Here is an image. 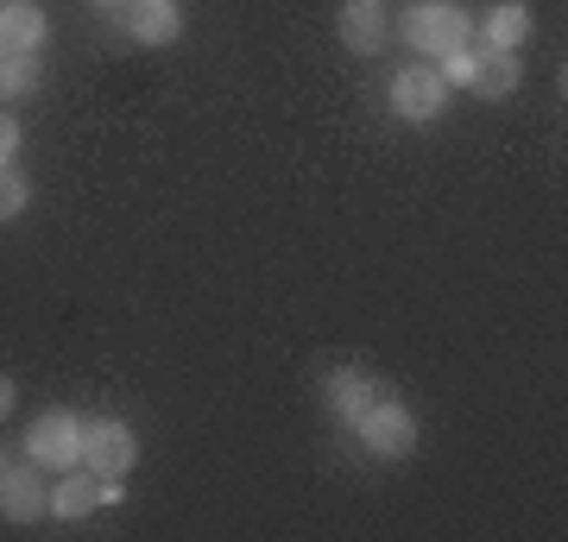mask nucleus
Returning <instances> with one entry per match:
<instances>
[{
  "label": "nucleus",
  "instance_id": "nucleus-9",
  "mask_svg": "<svg viewBox=\"0 0 568 542\" xmlns=\"http://www.w3.org/2000/svg\"><path fill=\"white\" fill-rule=\"evenodd\" d=\"M386 391H392V385L366 379L361 366H335V372L323 379V398H328V410H335V417H342L347 429H354V417H361L366 403H373V398H386Z\"/></svg>",
  "mask_w": 568,
  "mask_h": 542
},
{
  "label": "nucleus",
  "instance_id": "nucleus-11",
  "mask_svg": "<svg viewBox=\"0 0 568 542\" xmlns=\"http://www.w3.org/2000/svg\"><path fill=\"white\" fill-rule=\"evenodd\" d=\"M121 25H126L140 44H171V39L183 32V13H178V0H140V7H133Z\"/></svg>",
  "mask_w": 568,
  "mask_h": 542
},
{
  "label": "nucleus",
  "instance_id": "nucleus-8",
  "mask_svg": "<svg viewBox=\"0 0 568 542\" xmlns=\"http://www.w3.org/2000/svg\"><path fill=\"white\" fill-rule=\"evenodd\" d=\"M518 51H499V44H467V82L462 89H474L480 101H506L511 89H518Z\"/></svg>",
  "mask_w": 568,
  "mask_h": 542
},
{
  "label": "nucleus",
  "instance_id": "nucleus-17",
  "mask_svg": "<svg viewBox=\"0 0 568 542\" xmlns=\"http://www.w3.org/2000/svg\"><path fill=\"white\" fill-rule=\"evenodd\" d=\"M95 7H102L108 20H126V13H133V7H140V0H95Z\"/></svg>",
  "mask_w": 568,
  "mask_h": 542
},
{
  "label": "nucleus",
  "instance_id": "nucleus-6",
  "mask_svg": "<svg viewBox=\"0 0 568 542\" xmlns=\"http://www.w3.org/2000/svg\"><path fill=\"white\" fill-rule=\"evenodd\" d=\"M0 518L7 523H39L51 518V485H44V467H0Z\"/></svg>",
  "mask_w": 568,
  "mask_h": 542
},
{
  "label": "nucleus",
  "instance_id": "nucleus-12",
  "mask_svg": "<svg viewBox=\"0 0 568 542\" xmlns=\"http://www.w3.org/2000/svg\"><path fill=\"white\" fill-rule=\"evenodd\" d=\"M44 13L32 7V0H7L0 7V51H39L44 44Z\"/></svg>",
  "mask_w": 568,
  "mask_h": 542
},
{
  "label": "nucleus",
  "instance_id": "nucleus-4",
  "mask_svg": "<svg viewBox=\"0 0 568 542\" xmlns=\"http://www.w3.org/2000/svg\"><path fill=\"white\" fill-rule=\"evenodd\" d=\"M133 461H140V436H133L121 417L82 422V467H89V473H102V480H126Z\"/></svg>",
  "mask_w": 568,
  "mask_h": 542
},
{
  "label": "nucleus",
  "instance_id": "nucleus-16",
  "mask_svg": "<svg viewBox=\"0 0 568 542\" xmlns=\"http://www.w3.org/2000/svg\"><path fill=\"white\" fill-rule=\"evenodd\" d=\"M13 152H20V121H13V114H0V171L13 164Z\"/></svg>",
  "mask_w": 568,
  "mask_h": 542
},
{
  "label": "nucleus",
  "instance_id": "nucleus-15",
  "mask_svg": "<svg viewBox=\"0 0 568 542\" xmlns=\"http://www.w3.org/2000/svg\"><path fill=\"white\" fill-rule=\"evenodd\" d=\"M26 202H32V183H26L13 164H7V171H0V222H13Z\"/></svg>",
  "mask_w": 568,
  "mask_h": 542
},
{
  "label": "nucleus",
  "instance_id": "nucleus-2",
  "mask_svg": "<svg viewBox=\"0 0 568 542\" xmlns=\"http://www.w3.org/2000/svg\"><path fill=\"white\" fill-rule=\"evenodd\" d=\"M467 39H474V20H467L455 0H417V7H405V44L410 51L443 58V51H462Z\"/></svg>",
  "mask_w": 568,
  "mask_h": 542
},
{
  "label": "nucleus",
  "instance_id": "nucleus-10",
  "mask_svg": "<svg viewBox=\"0 0 568 542\" xmlns=\"http://www.w3.org/2000/svg\"><path fill=\"white\" fill-rule=\"evenodd\" d=\"M342 44L347 51H354V58H373V51H379V44H386V13H379V0H347L342 7Z\"/></svg>",
  "mask_w": 568,
  "mask_h": 542
},
{
  "label": "nucleus",
  "instance_id": "nucleus-14",
  "mask_svg": "<svg viewBox=\"0 0 568 542\" xmlns=\"http://www.w3.org/2000/svg\"><path fill=\"white\" fill-rule=\"evenodd\" d=\"M39 76V51H0V95H32Z\"/></svg>",
  "mask_w": 568,
  "mask_h": 542
},
{
  "label": "nucleus",
  "instance_id": "nucleus-19",
  "mask_svg": "<svg viewBox=\"0 0 568 542\" xmlns=\"http://www.w3.org/2000/svg\"><path fill=\"white\" fill-rule=\"evenodd\" d=\"M0 467H7V461H0Z\"/></svg>",
  "mask_w": 568,
  "mask_h": 542
},
{
  "label": "nucleus",
  "instance_id": "nucleus-13",
  "mask_svg": "<svg viewBox=\"0 0 568 542\" xmlns=\"http://www.w3.org/2000/svg\"><path fill=\"white\" fill-rule=\"evenodd\" d=\"M480 32H487V44H499V51H518V44L530 39V7L525 0H499L487 20H480Z\"/></svg>",
  "mask_w": 568,
  "mask_h": 542
},
{
  "label": "nucleus",
  "instance_id": "nucleus-3",
  "mask_svg": "<svg viewBox=\"0 0 568 542\" xmlns=\"http://www.w3.org/2000/svg\"><path fill=\"white\" fill-rule=\"evenodd\" d=\"M448 101H455V89L436 76V63H410V70H398V76H392V114H398L405 126L443 121Z\"/></svg>",
  "mask_w": 568,
  "mask_h": 542
},
{
  "label": "nucleus",
  "instance_id": "nucleus-7",
  "mask_svg": "<svg viewBox=\"0 0 568 542\" xmlns=\"http://www.w3.org/2000/svg\"><path fill=\"white\" fill-rule=\"evenodd\" d=\"M102 504H121V480H102V473H89V467H70V473H58V485H51V518H89V511H102Z\"/></svg>",
  "mask_w": 568,
  "mask_h": 542
},
{
  "label": "nucleus",
  "instance_id": "nucleus-5",
  "mask_svg": "<svg viewBox=\"0 0 568 542\" xmlns=\"http://www.w3.org/2000/svg\"><path fill=\"white\" fill-rule=\"evenodd\" d=\"M26 461H39L44 473H70V467H82V417H70V410H44V417L26 429Z\"/></svg>",
  "mask_w": 568,
  "mask_h": 542
},
{
  "label": "nucleus",
  "instance_id": "nucleus-1",
  "mask_svg": "<svg viewBox=\"0 0 568 542\" xmlns=\"http://www.w3.org/2000/svg\"><path fill=\"white\" fill-rule=\"evenodd\" d=\"M354 436H361L366 454H379V461H405L410 448H417V417L405 410L398 391H386V398H373L361 417H354Z\"/></svg>",
  "mask_w": 568,
  "mask_h": 542
},
{
  "label": "nucleus",
  "instance_id": "nucleus-18",
  "mask_svg": "<svg viewBox=\"0 0 568 542\" xmlns=\"http://www.w3.org/2000/svg\"><path fill=\"white\" fill-rule=\"evenodd\" d=\"M13 417V379H7V372H0V422Z\"/></svg>",
  "mask_w": 568,
  "mask_h": 542
}]
</instances>
